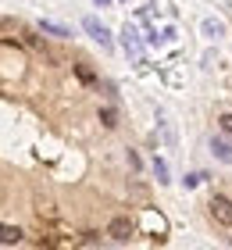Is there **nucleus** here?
<instances>
[{"mask_svg": "<svg viewBox=\"0 0 232 250\" xmlns=\"http://www.w3.org/2000/svg\"><path fill=\"white\" fill-rule=\"evenodd\" d=\"M154 175H157V183H171V179H168V165L157 161V157H154Z\"/></svg>", "mask_w": 232, "mask_h": 250, "instance_id": "nucleus-8", "label": "nucleus"}, {"mask_svg": "<svg viewBox=\"0 0 232 250\" xmlns=\"http://www.w3.org/2000/svg\"><path fill=\"white\" fill-rule=\"evenodd\" d=\"M182 183H186V186H190V189H193V186H200V183H204V172H193V175H186V179H182Z\"/></svg>", "mask_w": 232, "mask_h": 250, "instance_id": "nucleus-10", "label": "nucleus"}, {"mask_svg": "<svg viewBox=\"0 0 232 250\" xmlns=\"http://www.w3.org/2000/svg\"><path fill=\"white\" fill-rule=\"evenodd\" d=\"M211 218L218 222V225H225V229H232V200L229 197H211Z\"/></svg>", "mask_w": 232, "mask_h": 250, "instance_id": "nucleus-1", "label": "nucleus"}, {"mask_svg": "<svg viewBox=\"0 0 232 250\" xmlns=\"http://www.w3.org/2000/svg\"><path fill=\"white\" fill-rule=\"evenodd\" d=\"M40 29H43V32H50V36H57V40H68V36H72V29L57 25V21H50V18H43V21H40Z\"/></svg>", "mask_w": 232, "mask_h": 250, "instance_id": "nucleus-6", "label": "nucleus"}, {"mask_svg": "<svg viewBox=\"0 0 232 250\" xmlns=\"http://www.w3.org/2000/svg\"><path fill=\"white\" fill-rule=\"evenodd\" d=\"M100 122L107 125V129H114V125H118V115H114L111 107H104V111H100Z\"/></svg>", "mask_w": 232, "mask_h": 250, "instance_id": "nucleus-9", "label": "nucleus"}, {"mask_svg": "<svg viewBox=\"0 0 232 250\" xmlns=\"http://www.w3.org/2000/svg\"><path fill=\"white\" fill-rule=\"evenodd\" d=\"M218 125H222V132L232 136V115H222V118H218Z\"/></svg>", "mask_w": 232, "mask_h": 250, "instance_id": "nucleus-11", "label": "nucleus"}, {"mask_svg": "<svg viewBox=\"0 0 232 250\" xmlns=\"http://www.w3.org/2000/svg\"><path fill=\"white\" fill-rule=\"evenodd\" d=\"M0 243H4V247L21 243V229H18V225H4V222H0Z\"/></svg>", "mask_w": 232, "mask_h": 250, "instance_id": "nucleus-5", "label": "nucleus"}, {"mask_svg": "<svg viewBox=\"0 0 232 250\" xmlns=\"http://www.w3.org/2000/svg\"><path fill=\"white\" fill-rule=\"evenodd\" d=\"M97 4H100V7H111V0H97Z\"/></svg>", "mask_w": 232, "mask_h": 250, "instance_id": "nucleus-12", "label": "nucleus"}, {"mask_svg": "<svg viewBox=\"0 0 232 250\" xmlns=\"http://www.w3.org/2000/svg\"><path fill=\"white\" fill-rule=\"evenodd\" d=\"M107 236H111L114 243H129V240H132V222L125 218V214L111 218V225H107Z\"/></svg>", "mask_w": 232, "mask_h": 250, "instance_id": "nucleus-3", "label": "nucleus"}, {"mask_svg": "<svg viewBox=\"0 0 232 250\" xmlns=\"http://www.w3.org/2000/svg\"><path fill=\"white\" fill-rule=\"evenodd\" d=\"M122 43H125V50L139 54V40H136V29H129V25H125V32H122Z\"/></svg>", "mask_w": 232, "mask_h": 250, "instance_id": "nucleus-7", "label": "nucleus"}, {"mask_svg": "<svg viewBox=\"0 0 232 250\" xmlns=\"http://www.w3.org/2000/svg\"><path fill=\"white\" fill-rule=\"evenodd\" d=\"M211 154H214L222 165H232V143L222 140V136H214V140H211Z\"/></svg>", "mask_w": 232, "mask_h": 250, "instance_id": "nucleus-4", "label": "nucleus"}, {"mask_svg": "<svg viewBox=\"0 0 232 250\" xmlns=\"http://www.w3.org/2000/svg\"><path fill=\"white\" fill-rule=\"evenodd\" d=\"M83 29H86L89 36H93V40L100 43L104 50H111V47H114V40H111V32H107V25H104V21H97L93 15H89V18H83Z\"/></svg>", "mask_w": 232, "mask_h": 250, "instance_id": "nucleus-2", "label": "nucleus"}]
</instances>
